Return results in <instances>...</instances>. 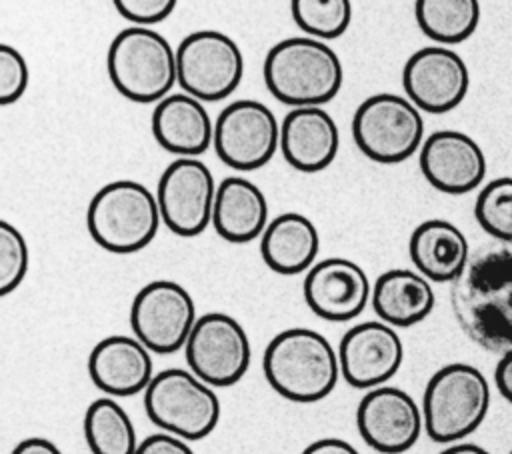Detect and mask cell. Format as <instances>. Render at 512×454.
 Wrapping results in <instances>:
<instances>
[{"label": "cell", "instance_id": "obj_1", "mask_svg": "<svg viewBox=\"0 0 512 454\" xmlns=\"http://www.w3.org/2000/svg\"><path fill=\"white\" fill-rule=\"evenodd\" d=\"M450 306L462 332L488 352L512 350V244L480 248L450 282Z\"/></svg>", "mask_w": 512, "mask_h": 454}, {"label": "cell", "instance_id": "obj_2", "mask_svg": "<svg viewBox=\"0 0 512 454\" xmlns=\"http://www.w3.org/2000/svg\"><path fill=\"white\" fill-rule=\"evenodd\" d=\"M262 370L276 394L298 404L324 400L340 378L336 350L312 328L278 332L264 350Z\"/></svg>", "mask_w": 512, "mask_h": 454}, {"label": "cell", "instance_id": "obj_3", "mask_svg": "<svg viewBox=\"0 0 512 454\" xmlns=\"http://www.w3.org/2000/svg\"><path fill=\"white\" fill-rule=\"evenodd\" d=\"M264 84L292 108L324 106L342 88L344 68L338 54L320 40L292 36L276 42L264 58Z\"/></svg>", "mask_w": 512, "mask_h": 454}, {"label": "cell", "instance_id": "obj_4", "mask_svg": "<svg viewBox=\"0 0 512 454\" xmlns=\"http://www.w3.org/2000/svg\"><path fill=\"white\" fill-rule=\"evenodd\" d=\"M490 386L472 364L452 362L438 368L422 394V426L438 444H456L470 436L486 418Z\"/></svg>", "mask_w": 512, "mask_h": 454}, {"label": "cell", "instance_id": "obj_5", "mask_svg": "<svg viewBox=\"0 0 512 454\" xmlns=\"http://www.w3.org/2000/svg\"><path fill=\"white\" fill-rule=\"evenodd\" d=\"M158 226L156 196L136 180L108 182L88 202V234L112 254L144 250L156 238Z\"/></svg>", "mask_w": 512, "mask_h": 454}, {"label": "cell", "instance_id": "obj_6", "mask_svg": "<svg viewBox=\"0 0 512 454\" xmlns=\"http://www.w3.org/2000/svg\"><path fill=\"white\" fill-rule=\"evenodd\" d=\"M106 70L118 94L138 104H156L176 84V50L154 28L128 26L112 38Z\"/></svg>", "mask_w": 512, "mask_h": 454}, {"label": "cell", "instance_id": "obj_7", "mask_svg": "<svg viewBox=\"0 0 512 454\" xmlns=\"http://www.w3.org/2000/svg\"><path fill=\"white\" fill-rule=\"evenodd\" d=\"M144 410L162 432L186 442L202 440L220 420V400L208 384L184 368H166L144 390Z\"/></svg>", "mask_w": 512, "mask_h": 454}, {"label": "cell", "instance_id": "obj_8", "mask_svg": "<svg viewBox=\"0 0 512 454\" xmlns=\"http://www.w3.org/2000/svg\"><path fill=\"white\" fill-rule=\"evenodd\" d=\"M352 138L366 158L380 164H398L420 150L424 118L406 96L378 92L354 110Z\"/></svg>", "mask_w": 512, "mask_h": 454}, {"label": "cell", "instance_id": "obj_9", "mask_svg": "<svg viewBox=\"0 0 512 454\" xmlns=\"http://www.w3.org/2000/svg\"><path fill=\"white\" fill-rule=\"evenodd\" d=\"M242 76V50L224 32L196 30L176 48V84L202 104L228 98Z\"/></svg>", "mask_w": 512, "mask_h": 454}, {"label": "cell", "instance_id": "obj_10", "mask_svg": "<svg viewBox=\"0 0 512 454\" xmlns=\"http://www.w3.org/2000/svg\"><path fill=\"white\" fill-rule=\"evenodd\" d=\"M188 370L210 388H228L250 368L252 348L244 326L224 312L196 318L184 344Z\"/></svg>", "mask_w": 512, "mask_h": 454}, {"label": "cell", "instance_id": "obj_11", "mask_svg": "<svg viewBox=\"0 0 512 454\" xmlns=\"http://www.w3.org/2000/svg\"><path fill=\"white\" fill-rule=\"evenodd\" d=\"M196 318L194 298L174 280L144 284L130 306L134 338L150 354H174L184 348Z\"/></svg>", "mask_w": 512, "mask_h": 454}, {"label": "cell", "instance_id": "obj_12", "mask_svg": "<svg viewBox=\"0 0 512 454\" xmlns=\"http://www.w3.org/2000/svg\"><path fill=\"white\" fill-rule=\"evenodd\" d=\"M278 142L280 122L258 100H234L214 120L212 146L232 170L252 172L262 168L278 152Z\"/></svg>", "mask_w": 512, "mask_h": 454}, {"label": "cell", "instance_id": "obj_13", "mask_svg": "<svg viewBox=\"0 0 512 454\" xmlns=\"http://www.w3.org/2000/svg\"><path fill=\"white\" fill-rule=\"evenodd\" d=\"M216 182L200 158H176L160 174L156 204L160 222L184 238L202 234L212 220Z\"/></svg>", "mask_w": 512, "mask_h": 454}, {"label": "cell", "instance_id": "obj_14", "mask_svg": "<svg viewBox=\"0 0 512 454\" xmlns=\"http://www.w3.org/2000/svg\"><path fill=\"white\" fill-rule=\"evenodd\" d=\"M406 98L428 114H444L460 106L470 88V72L460 54L446 46L416 50L402 68Z\"/></svg>", "mask_w": 512, "mask_h": 454}, {"label": "cell", "instance_id": "obj_15", "mask_svg": "<svg viewBox=\"0 0 512 454\" xmlns=\"http://www.w3.org/2000/svg\"><path fill=\"white\" fill-rule=\"evenodd\" d=\"M356 428L380 454L408 452L424 430L416 400L406 390L386 384L366 390L356 408Z\"/></svg>", "mask_w": 512, "mask_h": 454}, {"label": "cell", "instance_id": "obj_16", "mask_svg": "<svg viewBox=\"0 0 512 454\" xmlns=\"http://www.w3.org/2000/svg\"><path fill=\"white\" fill-rule=\"evenodd\" d=\"M340 376L358 390L384 386L402 366L404 346L398 332L380 322H360L344 332L338 344Z\"/></svg>", "mask_w": 512, "mask_h": 454}, {"label": "cell", "instance_id": "obj_17", "mask_svg": "<svg viewBox=\"0 0 512 454\" xmlns=\"http://www.w3.org/2000/svg\"><path fill=\"white\" fill-rule=\"evenodd\" d=\"M422 176L444 194H466L478 188L488 170L480 144L460 130H436L418 150Z\"/></svg>", "mask_w": 512, "mask_h": 454}, {"label": "cell", "instance_id": "obj_18", "mask_svg": "<svg viewBox=\"0 0 512 454\" xmlns=\"http://www.w3.org/2000/svg\"><path fill=\"white\" fill-rule=\"evenodd\" d=\"M372 284L364 268L348 258H326L306 270L302 294L306 306L322 320L348 322L370 300Z\"/></svg>", "mask_w": 512, "mask_h": 454}, {"label": "cell", "instance_id": "obj_19", "mask_svg": "<svg viewBox=\"0 0 512 454\" xmlns=\"http://www.w3.org/2000/svg\"><path fill=\"white\" fill-rule=\"evenodd\" d=\"M338 146V124L320 106L292 108L280 122L278 148L298 172L310 174L328 168L338 154Z\"/></svg>", "mask_w": 512, "mask_h": 454}, {"label": "cell", "instance_id": "obj_20", "mask_svg": "<svg viewBox=\"0 0 512 454\" xmlns=\"http://www.w3.org/2000/svg\"><path fill=\"white\" fill-rule=\"evenodd\" d=\"M88 376L110 398L134 396L150 384L154 364L150 352L134 336L112 334L96 342L90 350Z\"/></svg>", "mask_w": 512, "mask_h": 454}, {"label": "cell", "instance_id": "obj_21", "mask_svg": "<svg viewBox=\"0 0 512 454\" xmlns=\"http://www.w3.org/2000/svg\"><path fill=\"white\" fill-rule=\"evenodd\" d=\"M150 128L154 140L176 158H198L212 146L214 122L206 106L184 94L174 92L156 102Z\"/></svg>", "mask_w": 512, "mask_h": 454}, {"label": "cell", "instance_id": "obj_22", "mask_svg": "<svg viewBox=\"0 0 512 454\" xmlns=\"http://www.w3.org/2000/svg\"><path fill=\"white\" fill-rule=\"evenodd\" d=\"M408 254L416 272L428 282H452L470 258V244L464 232L442 218L418 224L408 240Z\"/></svg>", "mask_w": 512, "mask_h": 454}, {"label": "cell", "instance_id": "obj_23", "mask_svg": "<svg viewBox=\"0 0 512 454\" xmlns=\"http://www.w3.org/2000/svg\"><path fill=\"white\" fill-rule=\"evenodd\" d=\"M210 224L220 238L232 244L260 238L268 224V200L248 178L228 176L216 184Z\"/></svg>", "mask_w": 512, "mask_h": 454}, {"label": "cell", "instance_id": "obj_24", "mask_svg": "<svg viewBox=\"0 0 512 454\" xmlns=\"http://www.w3.org/2000/svg\"><path fill=\"white\" fill-rule=\"evenodd\" d=\"M370 302L380 322L392 328H408L432 312L436 296L432 282L416 270L392 268L372 284Z\"/></svg>", "mask_w": 512, "mask_h": 454}, {"label": "cell", "instance_id": "obj_25", "mask_svg": "<svg viewBox=\"0 0 512 454\" xmlns=\"http://www.w3.org/2000/svg\"><path fill=\"white\" fill-rule=\"evenodd\" d=\"M320 236L310 218L298 212H284L268 220L260 234V254L264 264L282 276L308 270L318 256Z\"/></svg>", "mask_w": 512, "mask_h": 454}, {"label": "cell", "instance_id": "obj_26", "mask_svg": "<svg viewBox=\"0 0 512 454\" xmlns=\"http://www.w3.org/2000/svg\"><path fill=\"white\" fill-rule=\"evenodd\" d=\"M84 438L92 454H134L138 440L132 418L110 396L96 398L84 412Z\"/></svg>", "mask_w": 512, "mask_h": 454}, {"label": "cell", "instance_id": "obj_27", "mask_svg": "<svg viewBox=\"0 0 512 454\" xmlns=\"http://www.w3.org/2000/svg\"><path fill=\"white\" fill-rule=\"evenodd\" d=\"M414 16L420 30L438 46L460 44L474 34L480 4L476 0H418Z\"/></svg>", "mask_w": 512, "mask_h": 454}, {"label": "cell", "instance_id": "obj_28", "mask_svg": "<svg viewBox=\"0 0 512 454\" xmlns=\"http://www.w3.org/2000/svg\"><path fill=\"white\" fill-rule=\"evenodd\" d=\"M296 26L314 40L326 42L342 36L352 20L348 0H294L290 4Z\"/></svg>", "mask_w": 512, "mask_h": 454}, {"label": "cell", "instance_id": "obj_29", "mask_svg": "<svg viewBox=\"0 0 512 454\" xmlns=\"http://www.w3.org/2000/svg\"><path fill=\"white\" fill-rule=\"evenodd\" d=\"M474 216L486 234L512 244V176L494 178L480 188Z\"/></svg>", "mask_w": 512, "mask_h": 454}, {"label": "cell", "instance_id": "obj_30", "mask_svg": "<svg viewBox=\"0 0 512 454\" xmlns=\"http://www.w3.org/2000/svg\"><path fill=\"white\" fill-rule=\"evenodd\" d=\"M30 250L24 234L0 218V298L12 294L28 274Z\"/></svg>", "mask_w": 512, "mask_h": 454}, {"label": "cell", "instance_id": "obj_31", "mask_svg": "<svg viewBox=\"0 0 512 454\" xmlns=\"http://www.w3.org/2000/svg\"><path fill=\"white\" fill-rule=\"evenodd\" d=\"M30 82V68L20 50L0 42V106L18 102Z\"/></svg>", "mask_w": 512, "mask_h": 454}, {"label": "cell", "instance_id": "obj_32", "mask_svg": "<svg viewBox=\"0 0 512 454\" xmlns=\"http://www.w3.org/2000/svg\"><path fill=\"white\" fill-rule=\"evenodd\" d=\"M116 12L132 26L150 28L164 22L176 8L174 0H114Z\"/></svg>", "mask_w": 512, "mask_h": 454}, {"label": "cell", "instance_id": "obj_33", "mask_svg": "<svg viewBox=\"0 0 512 454\" xmlns=\"http://www.w3.org/2000/svg\"><path fill=\"white\" fill-rule=\"evenodd\" d=\"M134 454H194L190 444L178 436L156 432L138 442Z\"/></svg>", "mask_w": 512, "mask_h": 454}, {"label": "cell", "instance_id": "obj_34", "mask_svg": "<svg viewBox=\"0 0 512 454\" xmlns=\"http://www.w3.org/2000/svg\"><path fill=\"white\" fill-rule=\"evenodd\" d=\"M300 454H360V452L348 440L328 436V438H318L310 442Z\"/></svg>", "mask_w": 512, "mask_h": 454}, {"label": "cell", "instance_id": "obj_35", "mask_svg": "<svg viewBox=\"0 0 512 454\" xmlns=\"http://www.w3.org/2000/svg\"><path fill=\"white\" fill-rule=\"evenodd\" d=\"M494 382L498 392L512 404V350L500 356L494 370Z\"/></svg>", "mask_w": 512, "mask_h": 454}, {"label": "cell", "instance_id": "obj_36", "mask_svg": "<svg viewBox=\"0 0 512 454\" xmlns=\"http://www.w3.org/2000/svg\"><path fill=\"white\" fill-rule=\"evenodd\" d=\"M10 454H64V452L44 436H30L20 440Z\"/></svg>", "mask_w": 512, "mask_h": 454}, {"label": "cell", "instance_id": "obj_37", "mask_svg": "<svg viewBox=\"0 0 512 454\" xmlns=\"http://www.w3.org/2000/svg\"><path fill=\"white\" fill-rule=\"evenodd\" d=\"M438 454H490V452L486 448L478 446V444H472V442H456V444L446 446Z\"/></svg>", "mask_w": 512, "mask_h": 454}, {"label": "cell", "instance_id": "obj_38", "mask_svg": "<svg viewBox=\"0 0 512 454\" xmlns=\"http://www.w3.org/2000/svg\"><path fill=\"white\" fill-rule=\"evenodd\" d=\"M510 454H512V450H510Z\"/></svg>", "mask_w": 512, "mask_h": 454}]
</instances>
